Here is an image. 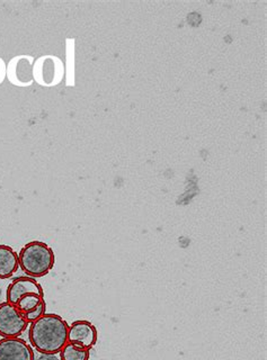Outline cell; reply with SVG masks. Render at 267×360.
I'll return each mask as SVG.
<instances>
[{
	"mask_svg": "<svg viewBox=\"0 0 267 360\" xmlns=\"http://www.w3.org/2000/svg\"><path fill=\"white\" fill-rule=\"evenodd\" d=\"M68 331L65 319L46 313L28 326V340L39 354H59L68 343Z\"/></svg>",
	"mask_w": 267,
	"mask_h": 360,
	"instance_id": "1",
	"label": "cell"
},
{
	"mask_svg": "<svg viewBox=\"0 0 267 360\" xmlns=\"http://www.w3.org/2000/svg\"><path fill=\"white\" fill-rule=\"evenodd\" d=\"M20 269L32 278H41L54 269V251L42 241L28 242L18 255Z\"/></svg>",
	"mask_w": 267,
	"mask_h": 360,
	"instance_id": "2",
	"label": "cell"
},
{
	"mask_svg": "<svg viewBox=\"0 0 267 360\" xmlns=\"http://www.w3.org/2000/svg\"><path fill=\"white\" fill-rule=\"evenodd\" d=\"M30 323L24 315L8 302L0 303V335L1 338H20L27 330Z\"/></svg>",
	"mask_w": 267,
	"mask_h": 360,
	"instance_id": "3",
	"label": "cell"
},
{
	"mask_svg": "<svg viewBox=\"0 0 267 360\" xmlns=\"http://www.w3.org/2000/svg\"><path fill=\"white\" fill-rule=\"evenodd\" d=\"M99 339V331L92 322L86 320H77L69 326L68 342L82 349L92 350Z\"/></svg>",
	"mask_w": 267,
	"mask_h": 360,
	"instance_id": "4",
	"label": "cell"
},
{
	"mask_svg": "<svg viewBox=\"0 0 267 360\" xmlns=\"http://www.w3.org/2000/svg\"><path fill=\"white\" fill-rule=\"evenodd\" d=\"M35 354L30 343L20 338H1L0 360H34Z\"/></svg>",
	"mask_w": 267,
	"mask_h": 360,
	"instance_id": "5",
	"label": "cell"
},
{
	"mask_svg": "<svg viewBox=\"0 0 267 360\" xmlns=\"http://www.w3.org/2000/svg\"><path fill=\"white\" fill-rule=\"evenodd\" d=\"M26 294H37V295L44 296V290L37 279L28 277V276L18 277L11 281L9 286L7 287L6 301L16 307L18 300Z\"/></svg>",
	"mask_w": 267,
	"mask_h": 360,
	"instance_id": "6",
	"label": "cell"
},
{
	"mask_svg": "<svg viewBox=\"0 0 267 360\" xmlns=\"http://www.w3.org/2000/svg\"><path fill=\"white\" fill-rule=\"evenodd\" d=\"M20 268L18 253L9 245H0V279H8Z\"/></svg>",
	"mask_w": 267,
	"mask_h": 360,
	"instance_id": "7",
	"label": "cell"
},
{
	"mask_svg": "<svg viewBox=\"0 0 267 360\" xmlns=\"http://www.w3.org/2000/svg\"><path fill=\"white\" fill-rule=\"evenodd\" d=\"M13 65V70H8V76L15 84H30L32 80V69L31 65L28 63L27 60L16 59L11 62Z\"/></svg>",
	"mask_w": 267,
	"mask_h": 360,
	"instance_id": "8",
	"label": "cell"
},
{
	"mask_svg": "<svg viewBox=\"0 0 267 360\" xmlns=\"http://www.w3.org/2000/svg\"><path fill=\"white\" fill-rule=\"evenodd\" d=\"M61 360H89L90 350L73 346L68 342L59 354Z\"/></svg>",
	"mask_w": 267,
	"mask_h": 360,
	"instance_id": "9",
	"label": "cell"
},
{
	"mask_svg": "<svg viewBox=\"0 0 267 360\" xmlns=\"http://www.w3.org/2000/svg\"><path fill=\"white\" fill-rule=\"evenodd\" d=\"M43 301H44V296L37 295V294H26L18 300L16 307L23 314H25V313L31 312L34 309H37Z\"/></svg>",
	"mask_w": 267,
	"mask_h": 360,
	"instance_id": "10",
	"label": "cell"
},
{
	"mask_svg": "<svg viewBox=\"0 0 267 360\" xmlns=\"http://www.w3.org/2000/svg\"><path fill=\"white\" fill-rule=\"evenodd\" d=\"M42 68L43 70H46V73L42 76L43 84H52V82H54V73H51L50 71H52V72L56 71V65H54V60L50 59V58L43 60Z\"/></svg>",
	"mask_w": 267,
	"mask_h": 360,
	"instance_id": "11",
	"label": "cell"
},
{
	"mask_svg": "<svg viewBox=\"0 0 267 360\" xmlns=\"http://www.w3.org/2000/svg\"><path fill=\"white\" fill-rule=\"evenodd\" d=\"M46 314V303L44 301L39 304L37 309H34L31 312L25 313L24 318L27 321L28 323L31 324L35 321L39 320V318H42L43 315Z\"/></svg>",
	"mask_w": 267,
	"mask_h": 360,
	"instance_id": "12",
	"label": "cell"
},
{
	"mask_svg": "<svg viewBox=\"0 0 267 360\" xmlns=\"http://www.w3.org/2000/svg\"><path fill=\"white\" fill-rule=\"evenodd\" d=\"M34 360H61L59 354H39Z\"/></svg>",
	"mask_w": 267,
	"mask_h": 360,
	"instance_id": "13",
	"label": "cell"
},
{
	"mask_svg": "<svg viewBox=\"0 0 267 360\" xmlns=\"http://www.w3.org/2000/svg\"><path fill=\"white\" fill-rule=\"evenodd\" d=\"M4 76H5V70H4L3 61L0 60V84L3 82Z\"/></svg>",
	"mask_w": 267,
	"mask_h": 360,
	"instance_id": "14",
	"label": "cell"
},
{
	"mask_svg": "<svg viewBox=\"0 0 267 360\" xmlns=\"http://www.w3.org/2000/svg\"><path fill=\"white\" fill-rule=\"evenodd\" d=\"M0 303H1V288H0Z\"/></svg>",
	"mask_w": 267,
	"mask_h": 360,
	"instance_id": "15",
	"label": "cell"
},
{
	"mask_svg": "<svg viewBox=\"0 0 267 360\" xmlns=\"http://www.w3.org/2000/svg\"><path fill=\"white\" fill-rule=\"evenodd\" d=\"M0 340H1V335H0Z\"/></svg>",
	"mask_w": 267,
	"mask_h": 360,
	"instance_id": "16",
	"label": "cell"
}]
</instances>
